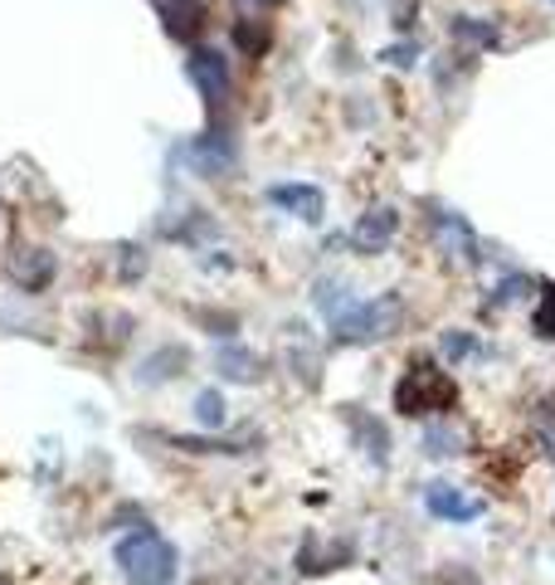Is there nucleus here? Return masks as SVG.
I'll return each mask as SVG.
<instances>
[{"label":"nucleus","instance_id":"12","mask_svg":"<svg viewBox=\"0 0 555 585\" xmlns=\"http://www.w3.org/2000/svg\"><path fill=\"white\" fill-rule=\"evenodd\" d=\"M152 5L161 10L171 35H191V29L201 25V0H152Z\"/></svg>","mask_w":555,"mask_h":585},{"label":"nucleus","instance_id":"6","mask_svg":"<svg viewBox=\"0 0 555 585\" xmlns=\"http://www.w3.org/2000/svg\"><path fill=\"white\" fill-rule=\"evenodd\" d=\"M268 205H278V211L298 215L302 225H322V215H327V195H322L317 186H307V181L268 186Z\"/></svg>","mask_w":555,"mask_h":585},{"label":"nucleus","instance_id":"22","mask_svg":"<svg viewBox=\"0 0 555 585\" xmlns=\"http://www.w3.org/2000/svg\"><path fill=\"white\" fill-rule=\"evenodd\" d=\"M551 5H555V0H551Z\"/></svg>","mask_w":555,"mask_h":585},{"label":"nucleus","instance_id":"9","mask_svg":"<svg viewBox=\"0 0 555 585\" xmlns=\"http://www.w3.org/2000/svg\"><path fill=\"white\" fill-rule=\"evenodd\" d=\"M434 229H438V244L448 249V259H463V264H473L478 259V239H473V229H468V219L463 215H434Z\"/></svg>","mask_w":555,"mask_h":585},{"label":"nucleus","instance_id":"8","mask_svg":"<svg viewBox=\"0 0 555 585\" xmlns=\"http://www.w3.org/2000/svg\"><path fill=\"white\" fill-rule=\"evenodd\" d=\"M341 420L351 425L355 444H361L365 454L375 458V464H385V458H390V434H385V425H381V420H371V415H361V410H355V405H347V410H341Z\"/></svg>","mask_w":555,"mask_h":585},{"label":"nucleus","instance_id":"15","mask_svg":"<svg viewBox=\"0 0 555 585\" xmlns=\"http://www.w3.org/2000/svg\"><path fill=\"white\" fill-rule=\"evenodd\" d=\"M531 327H536L546 342H555V284L541 288V302H536V312H531Z\"/></svg>","mask_w":555,"mask_h":585},{"label":"nucleus","instance_id":"4","mask_svg":"<svg viewBox=\"0 0 555 585\" xmlns=\"http://www.w3.org/2000/svg\"><path fill=\"white\" fill-rule=\"evenodd\" d=\"M395 235H400V215H395V205H375V211H365L361 219L351 225V249L355 254H385V249L395 244Z\"/></svg>","mask_w":555,"mask_h":585},{"label":"nucleus","instance_id":"2","mask_svg":"<svg viewBox=\"0 0 555 585\" xmlns=\"http://www.w3.org/2000/svg\"><path fill=\"white\" fill-rule=\"evenodd\" d=\"M112 561H118V571L128 585H176V561L181 557H176V547L161 532L142 527V532H132V537L118 541Z\"/></svg>","mask_w":555,"mask_h":585},{"label":"nucleus","instance_id":"7","mask_svg":"<svg viewBox=\"0 0 555 585\" xmlns=\"http://www.w3.org/2000/svg\"><path fill=\"white\" fill-rule=\"evenodd\" d=\"M424 508L434 512L438 522H473V517H483V503H478V498H468V493H458L454 483H429L424 488Z\"/></svg>","mask_w":555,"mask_h":585},{"label":"nucleus","instance_id":"19","mask_svg":"<svg viewBox=\"0 0 555 585\" xmlns=\"http://www.w3.org/2000/svg\"><path fill=\"white\" fill-rule=\"evenodd\" d=\"M444 357L448 361L473 357V337H468V332H444Z\"/></svg>","mask_w":555,"mask_h":585},{"label":"nucleus","instance_id":"13","mask_svg":"<svg viewBox=\"0 0 555 585\" xmlns=\"http://www.w3.org/2000/svg\"><path fill=\"white\" fill-rule=\"evenodd\" d=\"M219 375H225V381H254L258 375V361L249 357L244 347H234V342H229V347H219Z\"/></svg>","mask_w":555,"mask_h":585},{"label":"nucleus","instance_id":"5","mask_svg":"<svg viewBox=\"0 0 555 585\" xmlns=\"http://www.w3.org/2000/svg\"><path fill=\"white\" fill-rule=\"evenodd\" d=\"M185 73H191V83L201 88V98L209 108H219V103L229 98V69H225V59H219V49L195 45L191 59H185Z\"/></svg>","mask_w":555,"mask_h":585},{"label":"nucleus","instance_id":"20","mask_svg":"<svg viewBox=\"0 0 555 585\" xmlns=\"http://www.w3.org/2000/svg\"><path fill=\"white\" fill-rule=\"evenodd\" d=\"M122 254H128V259H122V278L132 284L137 274H146V254H137V249H122Z\"/></svg>","mask_w":555,"mask_h":585},{"label":"nucleus","instance_id":"11","mask_svg":"<svg viewBox=\"0 0 555 585\" xmlns=\"http://www.w3.org/2000/svg\"><path fill=\"white\" fill-rule=\"evenodd\" d=\"M185 156H191V166H195L201 176H219V171L229 166V146H225V138H219V132H205V138H195Z\"/></svg>","mask_w":555,"mask_h":585},{"label":"nucleus","instance_id":"14","mask_svg":"<svg viewBox=\"0 0 555 585\" xmlns=\"http://www.w3.org/2000/svg\"><path fill=\"white\" fill-rule=\"evenodd\" d=\"M195 420H201L205 430H219V425H225V395H219V391H201V395H195Z\"/></svg>","mask_w":555,"mask_h":585},{"label":"nucleus","instance_id":"3","mask_svg":"<svg viewBox=\"0 0 555 585\" xmlns=\"http://www.w3.org/2000/svg\"><path fill=\"white\" fill-rule=\"evenodd\" d=\"M400 327H405V298L400 292H381V298L355 302L351 312H341V318L331 322V337H337L341 347H361V342L395 337Z\"/></svg>","mask_w":555,"mask_h":585},{"label":"nucleus","instance_id":"1","mask_svg":"<svg viewBox=\"0 0 555 585\" xmlns=\"http://www.w3.org/2000/svg\"><path fill=\"white\" fill-rule=\"evenodd\" d=\"M454 405H458V385H454V375H448L438 361H429V357L410 361V371H405V375H400V385H395V410L410 415V420L448 415Z\"/></svg>","mask_w":555,"mask_h":585},{"label":"nucleus","instance_id":"10","mask_svg":"<svg viewBox=\"0 0 555 585\" xmlns=\"http://www.w3.org/2000/svg\"><path fill=\"white\" fill-rule=\"evenodd\" d=\"M10 274H15V284L25 292H45L49 278H55V254H45V249H29V254H20L15 264H10Z\"/></svg>","mask_w":555,"mask_h":585},{"label":"nucleus","instance_id":"17","mask_svg":"<svg viewBox=\"0 0 555 585\" xmlns=\"http://www.w3.org/2000/svg\"><path fill=\"white\" fill-rule=\"evenodd\" d=\"M454 35L458 39H473V45H497V25H478V20H454Z\"/></svg>","mask_w":555,"mask_h":585},{"label":"nucleus","instance_id":"21","mask_svg":"<svg viewBox=\"0 0 555 585\" xmlns=\"http://www.w3.org/2000/svg\"><path fill=\"white\" fill-rule=\"evenodd\" d=\"M385 59H390V64H400V69H410L419 59V49L414 45H395V49H385Z\"/></svg>","mask_w":555,"mask_h":585},{"label":"nucleus","instance_id":"18","mask_svg":"<svg viewBox=\"0 0 555 585\" xmlns=\"http://www.w3.org/2000/svg\"><path fill=\"white\" fill-rule=\"evenodd\" d=\"M234 39H239V49H244V55H258V49L268 45V29H258V35H254V25H249V20H239Z\"/></svg>","mask_w":555,"mask_h":585},{"label":"nucleus","instance_id":"16","mask_svg":"<svg viewBox=\"0 0 555 585\" xmlns=\"http://www.w3.org/2000/svg\"><path fill=\"white\" fill-rule=\"evenodd\" d=\"M424 449L429 454H458V430L454 425H429V434H424Z\"/></svg>","mask_w":555,"mask_h":585}]
</instances>
